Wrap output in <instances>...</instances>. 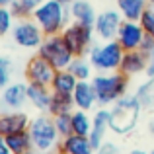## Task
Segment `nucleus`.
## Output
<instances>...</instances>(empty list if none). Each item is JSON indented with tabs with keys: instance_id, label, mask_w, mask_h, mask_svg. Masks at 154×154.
Wrapping results in <instances>:
<instances>
[{
	"instance_id": "nucleus-1",
	"label": "nucleus",
	"mask_w": 154,
	"mask_h": 154,
	"mask_svg": "<svg viewBox=\"0 0 154 154\" xmlns=\"http://www.w3.org/2000/svg\"><path fill=\"white\" fill-rule=\"evenodd\" d=\"M143 105L137 96H123L109 109V127L115 135H129L139 125Z\"/></svg>"
},
{
	"instance_id": "nucleus-2",
	"label": "nucleus",
	"mask_w": 154,
	"mask_h": 154,
	"mask_svg": "<svg viewBox=\"0 0 154 154\" xmlns=\"http://www.w3.org/2000/svg\"><path fill=\"white\" fill-rule=\"evenodd\" d=\"M31 18L41 27L45 37L47 35H60L72 20L70 12H68V6L60 4L59 0H45L41 6H37L33 10Z\"/></svg>"
},
{
	"instance_id": "nucleus-3",
	"label": "nucleus",
	"mask_w": 154,
	"mask_h": 154,
	"mask_svg": "<svg viewBox=\"0 0 154 154\" xmlns=\"http://www.w3.org/2000/svg\"><path fill=\"white\" fill-rule=\"evenodd\" d=\"M96 96H98V105L100 107H107L113 105L117 100L127 96L129 90V76L123 72H100L92 78Z\"/></svg>"
},
{
	"instance_id": "nucleus-4",
	"label": "nucleus",
	"mask_w": 154,
	"mask_h": 154,
	"mask_svg": "<svg viewBox=\"0 0 154 154\" xmlns=\"http://www.w3.org/2000/svg\"><path fill=\"white\" fill-rule=\"evenodd\" d=\"M29 135H31V140H33V148L39 154H49L55 148H59L60 135L49 113H41V115L31 119Z\"/></svg>"
},
{
	"instance_id": "nucleus-5",
	"label": "nucleus",
	"mask_w": 154,
	"mask_h": 154,
	"mask_svg": "<svg viewBox=\"0 0 154 154\" xmlns=\"http://www.w3.org/2000/svg\"><path fill=\"white\" fill-rule=\"evenodd\" d=\"M125 49L117 43V39L111 41H103L98 45H92L88 51V59H90L92 66L100 72H117L123 60Z\"/></svg>"
},
{
	"instance_id": "nucleus-6",
	"label": "nucleus",
	"mask_w": 154,
	"mask_h": 154,
	"mask_svg": "<svg viewBox=\"0 0 154 154\" xmlns=\"http://www.w3.org/2000/svg\"><path fill=\"white\" fill-rule=\"evenodd\" d=\"M37 55L43 57L45 60H49L57 70H66L70 66V63L74 60V55L66 47L63 35H47L43 39V43L39 45Z\"/></svg>"
},
{
	"instance_id": "nucleus-7",
	"label": "nucleus",
	"mask_w": 154,
	"mask_h": 154,
	"mask_svg": "<svg viewBox=\"0 0 154 154\" xmlns=\"http://www.w3.org/2000/svg\"><path fill=\"white\" fill-rule=\"evenodd\" d=\"M60 35H63L64 43H66V47L70 49L72 55L74 57H84V55H88V51H90L96 31H94V27H90V26H82V23L72 22V23H68V26L64 27V31Z\"/></svg>"
},
{
	"instance_id": "nucleus-8",
	"label": "nucleus",
	"mask_w": 154,
	"mask_h": 154,
	"mask_svg": "<svg viewBox=\"0 0 154 154\" xmlns=\"http://www.w3.org/2000/svg\"><path fill=\"white\" fill-rule=\"evenodd\" d=\"M12 39L22 49H39V45L45 39V33L35 23L33 18H26V20H18L14 23V27H12Z\"/></svg>"
},
{
	"instance_id": "nucleus-9",
	"label": "nucleus",
	"mask_w": 154,
	"mask_h": 154,
	"mask_svg": "<svg viewBox=\"0 0 154 154\" xmlns=\"http://www.w3.org/2000/svg\"><path fill=\"white\" fill-rule=\"evenodd\" d=\"M23 74H26V80H27V82L43 84V86H51L53 78H55V74H57V68L53 66L49 60L43 59V57L35 55V57H31V59L27 60Z\"/></svg>"
},
{
	"instance_id": "nucleus-10",
	"label": "nucleus",
	"mask_w": 154,
	"mask_h": 154,
	"mask_svg": "<svg viewBox=\"0 0 154 154\" xmlns=\"http://www.w3.org/2000/svg\"><path fill=\"white\" fill-rule=\"evenodd\" d=\"M121 23H123V16L119 14V10H103L102 14H98L94 31L102 41H111L117 37Z\"/></svg>"
},
{
	"instance_id": "nucleus-11",
	"label": "nucleus",
	"mask_w": 154,
	"mask_h": 154,
	"mask_svg": "<svg viewBox=\"0 0 154 154\" xmlns=\"http://www.w3.org/2000/svg\"><path fill=\"white\" fill-rule=\"evenodd\" d=\"M144 29L140 26V22H131V20H123L117 33V43L123 47L125 51H137L140 49V43L144 39Z\"/></svg>"
},
{
	"instance_id": "nucleus-12",
	"label": "nucleus",
	"mask_w": 154,
	"mask_h": 154,
	"mask_svg": "<svg viewBox=\"0 0 154 154\" xmlns=\"http://www.w3.org/2000/svg\"><path fill=\"white\" fill-rule=\"evenodd\" d=\"M31 125V119L23 111H6L0 115V137L12 135V133L27 131Z\"/></svg>"
},
{
	"instance_id": "nucleus-13",
	"label": "nucleus",
	"mask_w": 154,
	"mask_h": 154,
	"mask_svg": "<svg viewBox=\"0 0 154 154\" xmlns=\"http://www.w3.org/2000/svg\"><path fill=\"white\" fill-rule=\"evenodd\" d=\"M26 102H27V84L10 82L2 90V103L10 111H20Z\"/></svg>"
},
{
	"instance_id": "nucleus-14",
	"label": "nucleus",
	"mask_w": 154,
	"mask_h": 154,
	"mask_svg": "<svg viewBox=\"0 0 154 154\" xmlns=\"http://www.w3.org/2000/svg\"><path fill=\"white\" fill-rule=\"evenodd\" d=\"M146 68H148V57L143 51H139V49L137 51H125L119 72H123V74H127L131 78V76L143 74V72L146 74Z\"/></svg>"
},
{
	"instance_id": "nucleus-15",
	"label": "nucleus",
	"mask_w": 154,
	"mask_h": 154,
	"mask_svg": "<svg viewBox=\"0 0 154 154\" xmlns=\"http://www.w3.org/2000/svg\"><path fill=\"white\" fill-rule=\"evenodd\" d=\"M57 150L63 152V154H96V148L90 143V137L74 135V133L64 137V139H60Z\"/></svg>"
},
{
	"instance_id": "nucleus-16",
	"label": "nucleus",
	"mask_w": 154,
	"mask_h": 154,
	"mask_svg": "<svg viewBox=\"0 0 154 154\" xmlns=\"http://www.w3.org/2000/svg\"><path fill=\"white\" fill-rule=\"evenodd\" d=\"M51 100H53L51 86H43V84L27 82V102L33 105L35 109H39L41 113H49Z\"/></svg>"
},
{
	"instance_id": "nucleus-17",
	"label": "nucleus",
	"mask_w": 154,
	"mask_h": 154,
	"mask_svg": "<svg viewBox=\"0 0 154 154\" xmlns=\"http://www.w3.org/2000/svg\"><path fill=\"white\" fill-rule=\"evenodd\" d=\"M92 119H94V125H92V133H90V143H92V146L98 150L105 143L107 131H111V127H109V109L100 107L98 111L94 113Z\"/></svg>"
},
{
	"instance_id": "nucleus-18",
	"label": "nucleus",
	"mask_w": 154,
	"mask_h": 154,
	"mask_svg": "<svg viewBox=\"0 0 154 154\" xmlns=\"http://www.w3.org/2000/svg\"><path fill=\"white\" fill-rule=\"evenodd\" d=\"M72 98H74L76 109H82V111H90L94 109V105H98V96H96L92 80H80L76 90L72 92Z\"/></svg>"
},
{
	"instance_id": "nucleus-19",
	"label": "nucleus",
	"mask_w": 154,
	"mask_h": 154,
	"mask_svg": "<svg viewBox=\"0 0 154 154\" xmlns=\"http://www.w3.org/2000/svg\"><path fill=\"white\" fill-rule=\"evenodd\" d=\"M68 12H70L72 22L82 23V26H96V20H98V14H96L94 6H92L90 0H74V2L68 6Z\"/></svg>"
},
{
	"instance_id": "nucleus-20",
	"label": "nucleus",
	"mask_w": 154,
	"mask_h": 154,
	"mask_svg": "<svg viewBox=\"0 0 154 154\" xmlns=\"http://www.w3.org/2000/svg\"><path fill=\"white\" fill-rule=\"evenodd\" d=\"M0 140L14 154H27V152L35 150L33 140H31V135H29V129L27 131H20V133H12V135H4Z\"/></svg>"
},
{
	"instance_id": "nucleus-21",
	"label": "nucleus",
	"mask_w": 154,
	"mask_h": 154,
	"mask_svg": "<svg viewBox=\"0 0 154 154\" xmlns=\"http://www.w3.org/2000/svg\"><path fill=\"white\" fill-rule=\"evenodd\" d=\"M115 6L123 20H131V22H140L143 14L146 8L150 6L148 0H115Z\"/></svg>"
},
{
	"instance_id": "nucleus-22",
	"label": "nucleus",
	"mask_w": 154,
	"mask_h": 154,
	"mask_svg": "<svg viewBox=\"0 0 154 154\" xmlns=\"http://www.w3.org/2000/svg\"><path fill=\"white\" fill-rule=\"evenodd\" d=\"M78 82L80 80L76 78L68 68L66 70H57L55 78H53V82H51V90L55 92V94H70L72 96V92L76 90Z\"/></svg>"
},
{
	"instance_id": "nucleus-23",
	"label": "nucleus",
	"mask_w": 154,
	"mask_h": 154,
	"mask_svg": "<svg viewBox=\"0 0 154 154\" xmlns=\"http://www.w3.org/2000/svg\"><path fill=\"white\" fill-rule=\"evenodd\" d=\"M76 109L74 98L70 94H55L53 92V100H51V107H49V115H60V113H72Z\"/></svg>"
},
{
	"instance_id": "nucleus-24",
	"label": "nucleus",
	"mask_w": 154,
	"mask_h": 154,
	"mask_svg": "<svg viewBox=\"0 0 154 154\" xmlns=\"http://www.w3.org/2000/svg\"><path fill=\"white\" fill-rule=\"evenodd\" d=\"M92 125H94V119L88 115V111H82V109H74L72 111V133L74 135L90 137Z\"/></svg>"
},
{
	"instance_id": "nucleus-25",
	"label": "nucleus",
	"mask_w": 154,
	"mask_h": 154,
	"mask_svg": "<svg viewBox=\"0 0 154 154\" xmlns=\"http://www.w3.org/2000/svg\"><path fill=\"white\" fill-rule=\"evenodd\" d=\"M137 100L140 102L143 109H152L154 107V76H148L135 92Z\"/></svg>"
},
{
	"instance_id": "nucleus-26",
	"label": "nucleus",
	"mask_w": 154,
	"mask_h": 154,
	"mask_svg": "<svg viewBox=\"0 0 154 154\" xmlns=\"http://www.w3.org/2000/svg\"><path fill=\"white\" fill-rule=\"evenodd\" d=\"M92 68L94 66H92L90 59H86V57H74V60L70 63L68 70L78 80H90L92 78Z\"/></svg>"
},
{
	"instance_id": "nucleus-27",
	"label": "nucleus",
	"mask_w": 154,
	"mask_h": 154,
	"mask_svg": "<svg viewBox=\"0 0 154 154\" xmlns=\"http://www.w3.org/2000/svg\"><path fill=\"white\" fill-rule=\"evenodd\" d=\"M53 121H55V127H57V131H59L60 139L72 135V113H60V115H55Z\"/></svg>"
},
{
	"instance_id": "nucleus-28",
	"label": "nucleus",
	"mask_w": 154,
	"mask_h": 154,
	"mask_svg": "<svg viewBox=\"0 0 154 154\" xmlns=\"http://www.w3.org/2000/svg\"><path fill=\"white\" fill-rule=\"evenodd\" d=\"M14 14L8 6H0V35H6L14 27Z\"/></svg>"
},
{
	"instance_id": "nucleus-29",
	"label": "nucleus",
	"mask_w": 154,
	"mask_h": 154,
	"mask_svg": "<svg viewBox=\"0 0 154 154\" xmlns=\"http://www.w3.org/2000/svg\"><path fill=\"white\" fill-rule=\"evenodd\" d=\"M140 26H143L144 33L150 35V37H154V6H152V4L146 8V12L143 14V18H140Z\"/></svg>"
},
{
	"instance_id": "nucleus-30",
	"label": "nucleus",
	"mask_w": 154,
	"mask_h": 154,
	"mask_svg": "<svg viewBox=\"0 0 154 154\" xmlns=\"http://www.w3.org/2000/svg\"><path fill=\"white\" fill-rule=\"evenodd\" d=\"M8 8L12 10V14H14V18H16V20H26V18H31V14H33V12H31L29 8H27L26 4H23V2H20V0H14V2H12Z\"/></svg>"
},
{
	"instance_id": "nucleus-31",
	"label": "nucleus",
	"mask_w": 154,
	"mask_h": 154,
	"mask_svg": "<svg viewBox=\"0 0 154 154\" xmlns=\"http://www.w3.org/2000/svg\"><path fill=\"white\" fill-rule=\"evenodd\" d=\"M10 84V60L6 57L0 59V86L6 88Z\"/></svg>"
},
{
	"instance_id": "nucleus-32",
	"label": "nucleus",
	"mask_w": 154,
	"mask_h": 154,
	"mask_svg": "<svg viewBox=\"0 0 154 154\" xmlns=\"http://www.w3.org/2000/svg\"><path fill=\"white\" fill-rule=\"evenodd\" d=\"M139 51H143L144 55L150 59V57L154 55V37H150V35H144V39H143V43H140V49Z\"/></svg>"
},
{
	"instance_id": "nucleus-33",
	"label": "nucleus",
	"mask_w": 154,
	"mask_h": 154,
	"mask_svg": "<svg viewBox=\"0 0 154 154\" xmlns=\"http://www.w3.org/2000/svg\"><path fill=\"white\" fill-rule=\"evenodd\" d=\"M96 154H121V152H119V148H117L115 143H109V140H105L102 146L96 150Z\"/></svg>"
},
{
	"instance_id": "nucleus-34",
	"label": "nucleus",
	"mask_w": 154,
	"mask_h": 154,
	"mask_svg": "<svg viewBox=\"0 0 154 154\" xmlns=\"http://www.w3.org/2000/svg\"><path fill=\"white\" fill-rule=\"evenodd\" d=\"M20 2H23V4H26V6L31 10V12H33L35 8H37V6H41V4L45 2V0H20Z\"/></svg>"
},
{
	"instance_id": "nucleus-35",
	"label": "nucleus",
	"mask_w": 154,
	"mask_h": 154,
	"mask_svg": "<svg viewBox=\"0 0 154 154\" xmlns=\"http://www.w3.org/2000/svg\"><path fill=\"white\" fill-rule=\"evenodd\" d=\"M146 76H154V55L148 59V68H146Z\"/></svg>"
},
{
	"instance_id": "nucleus-36",
	"label": "nucleus",
	"mask_w": 154,
	"mask_h": 154,
	"mask_svg": "<svg viewBox=\"0 0 154 154\" xmlns=\"http://www.w3.org/2000/svg\"><path fill=\"white\" fill-rule=\"evenodd\" d=\"M0 154H14V152H12V150H10V148H8V146H6V144H4V143H2V140H0Z\"/></svg>"
},
{
	"instance_id": "nucleus-37",
	"label": "nucleus",
	"mask_w": 154,
	"mask_h": 154,
	"mask_svg": "<svg viewBox=\"0 0 154 154\" xmlns=\"http://www.w3.org/2000/svg\"><path fill=\"white\" fill-rule=\"evenodd\" d=\"M129 154H150V152H146V150H140V148H135V150H131Z\"/></svg>"
},
{
	"instance_id": "nucleus-38",
	"label": "nucleus",
	"mask_w": 154,
	"mask_h": 154,
	"mask_svg": "<svg viewBox=\"0 0 154 154\" xmlns=\"http://www.w3.org/2000/svg\"><path fill=\"white\" fill-rule=\"evenodd\" d=\"M148 133H150V135H154V119L148 123Z\"/></svg>"
},
{
	"instance_id": "nucleus-39",
	"label": "nucleus",
	"mask_w": 154,
	"mask_h": 154,
	"mask_svg": "<svg viewBox=\"0 0 154 154\" xmlns=\"http://www.w3.org/2000/svg\"><path fill=\"white\" fill-rule=\"evenodd\" d=\"M14 0H0V6H10Z\"/></svg>"
},
{
	"instance_id": "nucleus-40",
	"label": "nucleus",
	"mask_w": 154,
	"mask_h": 154,
	"mask_svg": "<svg viewBox=\"0 0 154 154\" xmlns=\"http://www.w3.org/2000/svg\"><path fill=\"white\" fill-rule=\"evenodd\" d=\"M59 2H60V4H64V6H70L74 0H59Z\"/></svg>"
},
{
	"instance_id": "nucleus-41",
	"label": "nucleus",
	"mask_w": 154,
	"mask_h": 154,
	"mask_svg": "<svg viewBox=\"0 0 154 154\" xmlns=\"http://www.w3.org/2000/svg\"><path fill=\"white\" fill-rule=\"evenodd\" d=\"M49 154H63V152H59V150H57V152H49Z\"/></svg>"
},
{
	"instance_id": "nucleus-42",
	"label": "nucleus",
	"mask_w": 154,
	"mask_h": 154,
	"mask_svg": "<svg viewBox=\"0 0 154 154\" xmlns=\"http://www.w3.org/2000/svg\"><path fill=\"white\" fill-rule=\"evenodd\" d=\"M148 4H152V6H154V0H148Z\"/></svg>"
},
{
	"instance_id": "nucleus-43",
	"label": "nucleus",
	"mask_w": 154,
	"mask_h": 154,
	"mask_svg": "<svg viewBox=\"0 0 154 154\" xmlns=\"http://www.w3.org/2000/svg\"><path fill=\"white\" fill-rule=\"evenodd\" d=\"M150 154H154V150H152V152H150Z\"/></svg>"
}]
</instances>
